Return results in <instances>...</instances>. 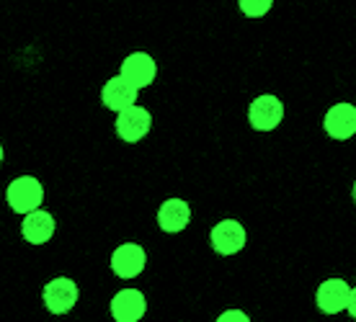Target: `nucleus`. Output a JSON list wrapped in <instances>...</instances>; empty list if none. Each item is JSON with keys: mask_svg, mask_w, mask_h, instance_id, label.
I'll use <instances>...</instances> for the list:
<instances>
[{"mask_svg": "<svg viewBox=\"0 0 356 322\" xmlns=\"http://www.w3.org/2000/svg\"><path fill=\"white\" fill-rule=\"evenodd\" d=\"M6 201L18 217H26L44 206V186L34 176H18L6 188Z\"/></svg>", "mask_w": 356, "mask_h": 322, "instance_id": "obj_1", "label": "nucleus"}, {"mask_svg": "<svg viewBox=\"0 0 356 322\" xmlns=\"http://www.w3.org/2000/svg\"><path fill=\"white\" fill-rule=\"evenodd\" d=\"M284 121V103L279 96L274 93H261L256 99L250 101L248 106V124L253 132H261V135H266V132H274L279 129Z\"/></svg>", "mask_w": 356, "mask_h": 322, "instance_id": "obj_2", "label": "nucleus"}, {"mask_svg": "<svg viewBox=\"0 0 356 322\" xmlns=\"http://www.w3.org/2000/svg\"><path fill=\"white\" fill-rule=\"evenodd\" d=\"M108 312L114 317V322H140L147 312V296L137 281H127V287L122 291H116L111 296Z\"/></svg>", "mask_w": 356, "mask_h": 322, "instance_id": "obj_3", "label": "nucleus"}, {"mask_svg": "<svg viewBox=\"0 0 356 322\" xmlns=\"http://www.w3.org/2000/svg\"><path fill=\"white\" fill-rule=\"evenodd\" d=\"M111 273H114L119 281H134L140 278L147 269V253H145L143 245L137 242H122L114 253H111Z\"/></svg>", "mask_w": 356, "mask_h": 322, "instance_id": "obj_4", "label": "nucleus"}, {"mask_svg": "<svg viewBox=\"0 0 356 322\" xmlns=\"http://www.w3.org/2000/svg\"><path fill=\"white\" fill-rule=\"evenodd\" d=\"M209 242H212V251L222 258H232L241 251H245L248 245V232L238 219H220L209 230Z\"/></svg>", "mask_w": 356, "mask_h": 322, "instance_id": "obj_5", "label": "nucleus"}, {"mask_svg": "<svg viewBox=\"0 0 356 322\" xmlns=\"http://www.w3.org/2000/svg\"><path fill=\"white\" fill-rule=\"evenodd\" d=\"M81 299V289L70 276H57L52 281H47L42 289V302L52 314H67L75 310Z\"/></svg>", "mask_w": 356, "mask_h": 322, "instance_id": "obj_6", "label": "nucleus"}, {"mask_svg": "<svg viewBox=\"0 0 356 322\" xmlns=\"http://www.w3.org/2000/svg\"><path fill=\"white\" fill-rule=\"evenodd\" d=\"M116 137L127 144H137L143 142L145 137L152 132V114L143 103H137V106L127 108L122 114H116Z\"/></svg>", "mask_w": 356, "mask_h": 322, "instance_id": "obj_7", "label": "nucleus"}, {"mask_svg": "<svg viewBox=\"0 0 356 322\" xmlns=\"http://www.w3.org/2000/svg\"><path fill=\"white\" fill-rule=\"evenodd\" d=\"M323 129L330 139L336 142H348L356 137V103L339 101L325 111L323 117Z\"/></svg>", "mask_w": 356, "mask_h": 322, "instance_id": "obj_8", "label": "nucleus"}, {"mask_svg": "<svg viewBox=\"0 0 356 322\" xmlns=\"http://www.w3.org/2000/svg\"><path fill=\"white\" fill-rule=\"evenodd\" d=\"M119 75H122L129 85H134V88L143 93V90L150 88L152 83H155V78H158V62H155L145 49H140V52L127 54L122 67H119Z\"/></svg>", "mask_w": 356, "mask_h": 322, "instance_id": "obj_9", "label": "nucleus"}, {"mask_svg": "<svg viewBox=\"0 0 356 322\" xmlns=\"http://www.w3.org/2000/svg\"><path fill=\"white\" fill-rule=\"evenodd\" d=\"M348 294H351V281L346 278H325L318 291H315V305L323 314L336 317L343 314L348 307Z\"/></svg>", "mask_w": 356, "mask_h": 322, "instance_id": "obj_10", "label": "nucleus"}, {"mask_svg": "<svg viewBox=\"0 0 356 322\" xmlns=\"http://www.w3.org/2000/svg\"><path fill=\"white\" fill-rule=\"evenodd\" d=\"M137 101H140V90L134 88V85H129L122 75H114V78L104 83V88H101V103H104L111 114H122L127 108L137 106Z\"/></svg>", "mask_w": 356, "mask_h": 322, "instance_id": "obj_11", "label": "nucleus"}, {"mask_svg": "<svg viewBox=\"0 0 356 322\" xmlns=\"http://www.w3.org/2000/svg\"><path fill=\"white\" fill-rule=\"evenodd\" d=\"M54 232H57V222H54L52 212H47L44 206L21 219V235L34 248H42L47 242H52Z\"/></svg>", "mask_w": 356, "mask_h": 322, "instance_id": "obj_12", "label": "nucleus"}, {"mask_svg": "<svg viewBox=\"0 0 356 322\" xmlns=\"http://www.w3.org/2000/svg\"><path fill=\"white\" fill-rule=\"evenodd\" d=\"M191 204L184 198H165L158 206V230L165 235H178L184 232L188 224H191Z\"/></svg>", "mask_w": 356, "mask_h": 322, "instance_id": "obj_13", "label": "nucleus"}, {"mask_svg": "<svg viewBox=\"0 0 356 322\" xmlns=\"http://www.w3.org/2000/svg\"><path fill=\"white\" fill-rule=\"evenodd\" d=\"M271 8H274V0H238L241 16L250 18V21H259V18L268 16Z\"/></svg>", "mask_w": 356, "mask_h": 322, "instance_id": "obj_14", "label": "nucleus"}, {"mask_svg": "<svg viewBox=\"0 0 356 322\" xmlns=\"http://www.w3.org/2000/svg\"><path fill=\"white\" fill-rule=\"evenodd\" d=\"M214 322H250V317L243 310H225Z\"/></svg>", "mask_w": 356, "mask_h": 322, "instance_id": "obj_15", "label": "nucleus"}, {"mask_svg": "<svg viewBox=\"0 0 356 322\" xmlns=\"http://www.w3.org/2000/svg\"><path fill=\"white\" fill-rule=\"evenodd\" d=\"M346 314L351 320H356V284L351 287V294H348V307H346Z\"/></svg>", "mask_w": 356, "mask_h": 322, "instance_id": "obj_16", "label": "nucleus"}, {"mask_svg": "<svg viewBox=\"0 0 356 322\" xmlns=\"http://www.w3.org/2000/svg\"><path fill=\"white\" fill-rule=\"evenodd\" d=\"M3 160H6V150H3V144H0V165H3Z\"/></svg>", "mask_w": 356, "mask_h": 322, "instance_id": "obj_17", "label": "nucleus"}, {"mask_svg": "<svg viewBox=\"0 0 356 322\" xmlns=\"http://www.w3.org/2000/svg\"><path fill=\"white\" fill-rule=\"evenodd\" d=\"M351 198H354V204H356V180H354V186H351Z\"/></svg>", "mask_w": 356, "mask_h": 322, "instance_id": "obj_18", "label": "nucleus"}, {"mask_svg": "<svg viewBox=\"0 0 356 322\" xmlns=\"http://www.w3.org/2000/svg\"><path fill=\"white\" fill-rule=\"evenodd\" d=\"M351 322H356V320H351Z\"/></svg>", "mask_w": 356, "mask_h": 322, "instance_id": "obj_19", "label": "nucleus"}]
</instances>
